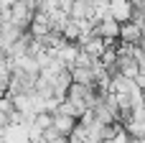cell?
I'll return each instance as SVG.
<instances>
[{
	"label": "cell",
	"instance_id": "6da1fadb",
	"mask_svg": "<svg viewBox=\"0 0 145 143\" xmlns=\"http://www.w3.org/2000/svg\"><path fill=\"white\" fill-rule=\"evenodd\" d=\"M94 36H99L107 46L120 43V23L115 18H102L99 23H94Z\"/></svg>",
	"mask_w": 145,
	"mask_h": 143
},
{
	"label": "cell",
	"instance_id": "7a4b0ae2",
	"mask_svg": "<svg viewBox=\"0 0 145 143\" xmlns=\"http://www.w3.org/2000/svg\"><path fill=\"white\" fill-rule=\"evenodd\" d=\"M107 8H110V18H115L122 26V23L133 20V13H135L138 5H133L130 0H107Z\"/></svg>",
	"mask_w": 145,
	"mask_h": 143
},
{
	"label": "cell",
	"instance_id": "3957f363",
	"mask_svg": "<svg viewBox=\"0 0 145 143\" xmlns=\"http://www.w3.org/2000/svg\"><path fill=\"white\" fill-rule=\"evenodd\" d=\"M140 41H143V28H140V23L130 20V23H122V26H120V43L138 46Z\"/></svg>",
	"mask_w": 145,
	"mask_h": 143
},
{
	"label": "cell",
	"instance_id": "277c9868",
	"mask_svg": "<svg viewBox=\"0 0 145 143\" xmlns=\"http://www.w3.org/2000/svg\"><path fill=\"white\" fill-rule=\"evenodd\" d=\"M76 123H79V120H76V118H71V115H64V113H54V125H51V128H54L59 136H66V138H69V136L74 133Z\"/></svg>",
	"mask_w": 145,
	"mask_h": 143
},
{
	"label": "cell",
	"instance_id": "5b68a950",
	"mask_svg": "<svg viewBox=\"0 0 145 143\" xmlns=\"http://www.w3.org/2000/svg\"><path fill=\"white\" fill-rule=\"evenodd\" d=\"M79 46H82V51H84V54H89L92 59H99V56L105 54V49H107V43H105L99 36H94V33H92L87 41H82Z\"/></svg>",
	"mask_w": 145,
	"mask_h": 143
}]
</instances>
